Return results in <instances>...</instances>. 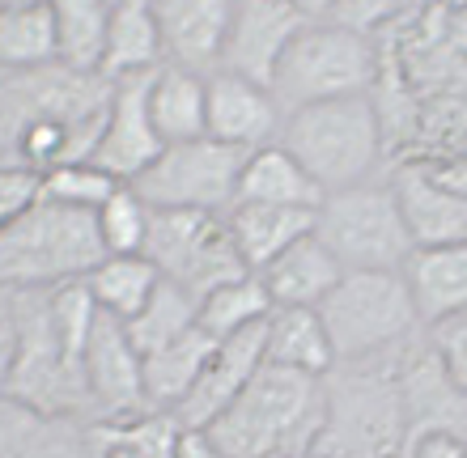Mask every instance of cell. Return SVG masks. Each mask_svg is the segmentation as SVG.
Segmentation results:
<instances>
[{"label": "cell", "instance_id": "42", "mask_svg": "<svg viewBox=\"0 0 467 458\" xmlns=\"http://www.w3.org/2000/svg\"><path fill=\"white\" fill-rule=\"evenodd\" d=\"M412 458H467V442L459 437H425L412 446Z\"/></svg>", "mask_w": 467, "mask_h": 458}, {"label": "cell", "instance_id": "20", "mask_svg": "<svg viewBox=\"0 0 467 458\" xmlns=\"http://www.w3.org/2000/svg\"><path fill=\"white\" fill-rule=\"evenodd\" d=\"M255 276H259V285L268 289V298L276 310H319L323 298L340 285L345 268L332 260V250L323 247L319 238L310 234L302 242H294L285 255H276Z\"/></svg>", "mask_w": 467, "mask_h": 458}, {"label": "cell", "instance_id": "38", "mask_svg": "<svg viewBox=\"0 0 467 458\" xmlns=\"http://www.w3.org/2000/svg\"><path fill=\"white\" fill-rule=\"evenodd\" d=\"M17 340H22V327H17V301H13V293L0 289V395H5V382H9L13 361H17Z\"/></svg>", "mask_w": 467, "mask_h": 458}, {"label": "cell", "instance_id": "32", "mask_svg": "<svg viewBox=\"0 0 467 458\" xmlns=\"http://www.w3.org/2000/svg\"><path fill=\"white\" fill-rule=\"evenodd\" d=\"M272 298L268 289L259 285V276H243V280H230V285H222L217 293H209V298L200 301V327L222 344V340H230V335H243L251 331V327H264V322L272 319Z\"/></svg>", "mask_w": 467, "mask_h": 458}, {"label": "cell", "instance_id": "43", "mask_svg": "<svg viewBox=\"0 0 467 458\" xmlns=\"http://www.w3.org/2000/svg\"><path fill=\"white\" fill-rule=\"evenodd\" d=\"M315 458H319V454H315Z\"/></svg>", "mask_w": 467, "mask_h": 458}, {"label": "cell", "instance_id": "14", "mask_svg": "<svg viewBox=\"0 0 467 458\" xmlns=\"http://www.w3.org/2000/svg\"><path fill=\"white\" fill-rule=\"evenodd\" d=\"M153 76V73H149ZM149 76H123L111 81V107H107V124H102L99 149H94V166L102 174H111L115 183L132 187L140 174L161 158V137L149 115Z\"/></svg>", "mask_w": 467, "mask_h": 458}, {"label": "cell", "instance_id": "36", "mask_svg": "<svg viewBox=\"0 0 467 458\" xmlns=\"http://www.w3.org/2000/svg\"><path fill=\"white\" fill-rule=\"evenodd\" d=\"M425 340H430V348L446 365V373H451V378L467 391V310L463 314H455V319L438 322V327H430Z\"/></svg>", "mask_w": 467, "mask_h": 458}, {"label": "cell", "instance_id": "29", "mask_svg": "<svg viewBox=\"0 0 467 458\" xmlns=\"http://www.w3.org/2000/svg\"><path fill=\"white\" fill-rule=\"evenodd\" d=\"M56 5V64L81 76H102L111 5L102 0H51Z\"/></svg>", "mask_w": 467, "mask_h": 458}, {"label": "cell", "instance_id": "34", "mask_svg": "<svg viewBox=\"0 0 467 458\" xmlns=\"http://www.w3.org/2000/svg\"><path fill=\"white\" fill-rule=\"evenodd\" d=\"M119 187L123 183H115L111 174H102L94 161H73V166H60V170L38 178V199L73 212H99Z\"/></svg>", "mask_w": 467, "mask_h": 458}, {"label": "cell", "instance_id": "9", "mask_svg": "<svg viewBox=\"0 0 467 458\" xmlns=\"http://www.w3.org/2000/svg\"><path fill=\"white\" fill-rule=\"evenodd\" d=\"M17 301V361L5 382V395L26 403V408L51 412V416H73L89 424V395L81 361L64 352L56 322H51L47 293H13Z\"/></svg>", "mask_w": 467, "mask_h": 458}, {"label": "cell", "instance_id": "27", "mask_svg": "<svg viewBox=\"0 0 467 458\" xmlns=\"http://www.w3.org/2000/svg\"><path fill=\"white\" fill-rule=\"evenodd\" d=\"M158 68H161V35H158L153 5L149 0H119V5H111L102 76L107 81H123V76H149Z\"/></svg>", "mask_w": 467, "mask_h": 458}, {"label": "cell", "instance_id": "5", "mask_svg": "<svg viewBox=\"0 0 467 458\" xmlns=\"http://www.w3.org/2000/svg\"><path fill=\"white\" fill-rule=\"evenodd\" d=\"M379 73L382 56L374 38L353 35L345 25H332L310 13V22L297 30L281 68L272 76V102L285 119V115L319 107V102L366 98L379 86Z\"/></svg>", "mask_w": 467, "mask_h": 458}, {"label": "cell", "instance_id": "24", "mask_svg": "<svg viewBox=\"0 0 467 458\" xmlns=\"http://www.w3.org/2000/svg\"><path fill=\"white\" fill-rule=\"evenodd\" d=\"M234 204L315 212L323 204V191L281 145H264V149L246 153L243 174H238V199H234Z\"/></svg>", "mask_w": 467, "mask_h": 458}, {"label": "cell", "instance_id": "30", "mask_svg": "<svg viewBox=\"0 0 467 458\" xmlns=\"http://www.w3.org/2000/svg\"><path fill=\"white\" fill-rule=\"evenodd\" d=\"M158 285H161V272L145 255H107L86 276V289H89V298H94V306L119 322H132L149 306V298L158 293Z\"/></svg>", "mask_w": 467, "mask_h": 458}, {"label": "cell", "instance_id": "35", "mask_svg": "<svg viewBox=\"0 0 467 458\" xmlns=\"http://www.w3.org/2000/svg\"><path fill=\"white\" fill-rule=\"evenodd\" d=\"M149 204L136 196L132 187L123 183L99 212V238L107 255H145V238H149Z\"/></svg>", "mask_w": 467, "mask_h": 458}, {"label": "cell", "instance_id": "21", "mask_svg": "<svg viewBox=\"0 0 467 458\" xmlns=\"http://www.w3.org/2000/svg\"><path fill=\"white\" fill-rule=\"evenodd\" d=\"M404 285L412 293L420 327L430 331L438 322L467 310V242L438 250H412L404 263Z\"/></svg>", "mask_w": 467, "mask_h": 458}, {"label": "cell", "instance_id": "40", "mask_svg": "<svg viewBox=\"0 0 467 458\" xmlns=\"http://www.w3.org/2000/svg\"><path fill=\"white\" fill-rule=\"evenodd\" d=\"M430 174L446 191H455L459 199H467V153H455V158H438V161H425Z\"/></svg>", "mask_w": 467, "mask_h": 458}, {"label": "cell", "instance_id": "28", "mask_svg": "<svg viewBox=\"0 0 467 458\" xmlns=\"http://www.w3.org/2000/svg\"><path fill=\"white\" fill-rule=\"evenodd\" d=\"M56 64V5L9 0L0 5V73H30Z\"/></svg>", "mask_w": 467, "mask_h": 458}, {"label": "cell", "instance_id": "31", "mask_svg": "<svg viewBox=\"0 0 467 458\" xmlns=\"http://www.w3.org/2000/svg\"><path fill=\"white\" fill-rule=\"evenodd\" d=\"M179 433L183 424L174 421V412H145L132 421L89 424L94 458H174Z\"/></svg>", "mask_w": 467, "mask_h": 458}, {"label": "cell", "instance_id": "26", "mask_svg": "<svg viewBox=\"0 0 467 458\" xmlns=\"http://www.w3.org/2000/svg\"><path fill=\"white\" fill-rule=\"evenodd\" d=\"M264 365L327 378L336 365V352L327 331H323L319 310H272L268 327H264Z\"/></svg>", "mask_w": 467, "mask_h": 458}, {"label": "cell", "instance_id": "2", "mask_svg": "<svg viewBox=\"0 0 467 458\" xmlns=\"http://www.w3.org/2000/svg\"><path fill=\"white\" fill-rule=\"evenodd\" d=\"M395 365L400 352L332 365V373L323 378L327 429L319 458H412Z\"/></svg>", "mask_w": 467, "mask_h": 458}, {"label": "cell", "instance_id": "39", "mask_svg": "<svg viewBox=\"0 0 467 458\" xmlns=\"http://www.w3.org/2000/svg\"><path fill=\"white\" fill-rule=\"evenodd\" d=\"M438 35H442L451 56L467 60V0L463 5H438Z\"/></svg>", "mask_w": 467, "mask_h": 458}, {"label": "cell", "instance_id": "19", "mask_svg": "<svg viewBox=\"0 0 467 458\" xmlns=\"http://www.w3.org/2000/svg\"><path fill=\"white\" fill-rule=\"evenodd\" d=\"M0 458H94L89 424L0 395Z\"/></svg>", "mask_w": 467, "mask_h": 458}, {"label": "cell", "instance_id": "1", "mask_svg": "<svg viewBox=\"0 0 467 458\" xmlns=\"http://www.w3.org/2000/svg\"><path fill=\"white\" fill-rule=\"evenodd\" d=\"M323 429H327L323 378L264 365L204 433L225 458H315Z\"/></svg>", "mask_w": 467, "mask_h": 458}, {"label": "cell", "instance_id": "33", "mask_svg": "<svg viewBox=\"0 0 467 458\" xmlns=\"http://www.w3.org/2000/svg\"><path fill=\"white\" fill-rule=\"evenodd\" d=\"M196 319H200V301L192 293H183L179 285H171V280H161L158 293L149 298V306L132 322H123V327H128V340H132L136 352L149 357V352H158L171 340L192 331Z\"/></svg>", "mask_w": 467, "mask_h": 458}, {"label": "cell", "instance_id": "22", "mask_svg": "<svg viewBox=\"0 0 467 458\" xmlns=\"http://www.w3.org/2000/svg\"><path fill=\"white\" fill-rule=\"evenodd\" d=\"M149 115L161 145H192L209 137V76L166 68L149 76Z\"/></svg>", "mask_w": 467, "mask_h": 458}, {"label": "cell", "instance_id": "10", "mask_svg": "<svg viewBox=\"0 0 467 458\" xmlns=\"http://www.w3.org/2000/svg\"><path fill=\"white\" fill-rule=\"evenodd\" d=\"M243 149L217 145V140H192V145H166L161 158L132 183V191L149 209L166 212H230L238 199V174Z\"/></svg>", "mask_w": 467, "mask_h": 458}, {"label": "cell", "instance_id": "23", "mask_svg": "<svg viewBox=\"0 0 467 458\" xmlns=\"http://www.w3.org/2000/svg\"><path fill=\"white\" fill-rule=\"evenodd\" d=\"M234 247L243 255L246 272H264L276 255L315 234V212L306 209H264V204H234L225 212Z\"/></svg>", "mask_w": 467, "mask_h": 458}, {"label": "cell", "instance_id": "11", "mask_svg": "<svg viewBox=\"0 0 467 458\" xmlns=\"http://www.w3.org/2000/svg\"><path fill=\"white\" fill-rule=\"evenodd\" d=\"M81 373H86L94 424L132 421V416L153 412L145 399V357L132 348L128 327L119 319H111V314H102V310L94 319V331H89Z\"/></svg>", "mask_w": 467, "mask_h": 458}, {"label": "cell", "instance_id": "7", "mask_svg": "<svg viewBox=\"0 0 467 458\" xmlns=\"http://www.w3.org/2000/svg\"><path fill=\"white\" fill-rule=\"evenodd\" d=\"M315 238L345 272H404L412 238L387 183H357L323 196L315 209Z\"/></svg>", "mask_w": 467, "mask_h": 458}, {"label": "cell", "instance_id": "41", "mask_svg": "<svg viewBox=\"0 0 467 458\" xmlns=\"http://www.w3.org/2000/svg\"><path fill=\"white\" fill-rule=\"evenodd\" d=\"M174 458H225V454L204 429H183L179 442H174Z\"/></svg>", "mask_w": 467, "mask_h": 458}, {"label": "cell", "instance_id": "6", "mask_svg": "<svg viewBox=\"0 0 467 458\" xmlns=\"http://www.w3.org/2000/svg\"><path fill=\"white\" fill-rule=\"evenodd\" d=\"M323 331L332 340L336 365L391 357L412 344L420 319L404 272H345L319 306Z\"/></svg>", "mask_w": 467, "mask_h": 458}, {"label": "cell", "instance_id": "37", "mask_svg": "<svg viewBox=\"0 0 467 458\" xmlns=\"http://www.w3.org/2000/svg\"><path fill=\"white\" fill-rule=\"evenodd\" d=\"M38 199V178L26 170H0V229L13 225Z\"/></svg>", "mask_w": 467, "mask_h": 458}, {"label": "cell", "instance_id": "13", "mask_svg": "<svg viewBox=\"0 0 467 458\" xmlns=\"http://www.w3.org/2000/svg\"><path fill=\"white\" fill-rule=\"evenodd\" d=\"M400 399H404L408 442L425 437H459L467 442V391L446 373L430 340L400 348Z\"/></svg>", "mask_w": 467, "mask_h": 458}, {"label": "cell", "instance_id": "25", "mask_svg": "<svg viewBox=\"0 0 467 458\" xmlns=\"http://www.w3.org/2000/svg\"><path fill=\"white\" fill-rule=\"evenodd\" d=\"M213 352H217V340H213L204 327H192L187 335L171 340L166 348L149 352L145 357V399L153 412H174L192 391H196L200 373L209 370Z\"/></svg>", "mask_w": 467, "mask_h": 458}, {"label": "cell", "instance_id": "17", "mask_svg": "<svg viewBox=\"0 0 467 458\" xmlns=\"http://www.w3.org/2000/svg\"><path fill=\"white\" fill-rule=\"evenodd\" d=\"M264 327H251V331L230 335V340L217 344L209 370L200 373L196 391L174 408V421L183 424V429H209L234 399L243 395V386L264 370Z\"/></svg>", "mask_w": 467, "mask_h": 458}, {"label": "cell", "instance_id": "8", "mask_svg": "<svg viewBox=\"0 0 467 458\" xmlns=\"http://www.w3.org/2000/svg\"><path fill=\"white\" fill-rule=\"evenodd\" d=\"M145 260L161 272V280L179 285L196 301L217 293L230 280H243L246 263L234 247V234L222 212H149Z\"/></svg>", "mask_w": 467, "mask_h": 458}, {"label": "cell", "instance_id": "12", "mask_svg": "<svg viewBox=\"0 0 467 458\" xmlns=\"http://www.w3.org/2000/svg\"><path fill=\"white\" fill-rule=\"evenodd\" d=\"M306 22L310 5H294V0H243V5H234L217 73L243 76L259 89H272V76L281 68L285 51Z\"/></svg>", "mask_w": 467, "mask_h": 458}, {"label": "cell", "instance_id": "15", "mask_svg": "<svg viewBox=\"0 0 467 458\" xmlns=\"http://www.w3.org/2000/svg\"><path fill=\"white\" fill-rule=\"evenodd\" d=\"M404 229L412 238V250H438L467 242V199L446 191L430 174V166L417 158H404L387 178Z\"/></svg>", "mask_w": 467, "mask_h": 458}, {"label": "cell", "instance_id": "16", "mask_svg": "<svg viewBox=\"0 0 467 458\" xmlns=\"http://www.w3.org/2000/svg\"><path fill=\"white\" fill-rule=\"evenodd\" d=\"M161 35V64L183 73L213 76L222 68L225 35H230V0H161L153 5Z\"/></svg>", "mask_w": 467, "mask_h": 458}, {"label": "cell", "instance_id": "4", "mask_svg": "<svg viewBox=\"0 0 467 458\" xmlns=\"http://www.w3.org/2000/svg\"><path fill=\"white\" fill-rule=\"evenodd\" d=\"M276 145L315 178L323 196L369 183V174L379 170L382 153H387L379 107L369 94L285 115Z\"/></svg>", "mask_w": 467, "mask_h": 458}, {"label": "cell", "instance_id": "18", "mask_svg": "<svg viewBox=\"0 0 467 458\" xmlns=\"http://www.w3.org/2000/svg\"><path fill=\"white\" fill-rule=\"evenodd\" d=\"M276 137H281V111L272 102V89H259L230 73L209 76V140L255 153L264 145H276Z\"/></svg>", "mask_w": 467, "mask_h": 458}, {"label": "cell", "instance_id": "3", "mask_svg": "<svg viewBox=\"0 0 467 458\" xmlns=\"http://www.w3.org/2000/svg\"><path fill=\"white\" fill-rule=\"evenodd\" d=\"M107 260L94 212H73L35 199L13 225L0 229V289L47 293L86 280Z\"/></svg>", "mask_w": 467, "mask_h": 458}]
</instances>
